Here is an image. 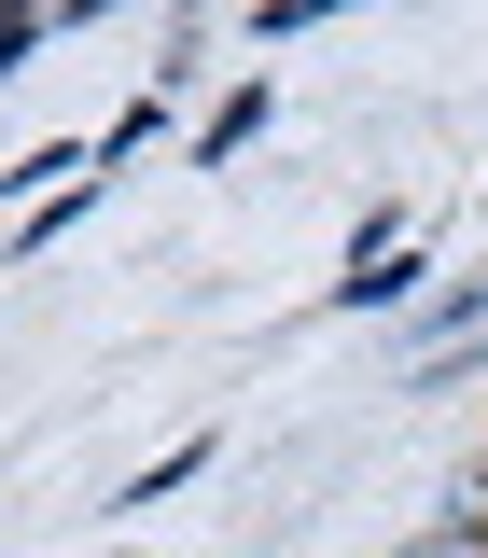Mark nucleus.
Returning a JSON list of instances; mask_svg holds the SVG:
<instances>
[{
	"label": "nucleus",
	"mask_w": 488,
	"mask_h": 558,
	"mask_svg": "<svg viewBox=\"0 0 488 558\" xmlns=\"http://www.w3.org/2000/svg\"><path fill=\"white\" fill-rule=\"evenodd\" d=\"M418 279H432L418 252H377V266H349V279H335V307H349V322H377V307H405Z\"/></svg>",
	"instance_id": "obj_1"
},
{
	"label": "nucleus",
	"mask_w": 488,
	"mask_h": 558,
	"mask_svg": "<svg viewBox=\"0 0 488 558\" xmlns=\"http://www.w3.org/2000/svg\"><path fill=\"white\" fill-rule=\"evenodd\" d=\"M266 112H279L266 84H237V98H223V112L196 126V168H223V154H252V140H266Z\"/></svg>",
	"instance_id": "obj_2"
},
{
	"label": "nucleus",
	"mask_w": 488,
	"mask_h": 558,
	"mask_svg": "<svg viewBox=\"0 0 488 558\" xmlns=\"http://www.w3.org/2000/svg\"><path fill=\"white\" fill-rule=\"evenodd\" d=\"M42 43H57V14H28V0H0V84H14V70L42 57Z\"/></svg>",
	"instance_id": "obj_3"
},
{
	"label": "nucleus",
	"mask_w": 488,
	"mask_h": 558,
	"mask_svg": "<svg viewBox=\"0 0 488 558\" xmlns=\"http://www.w3.org/2000/svg\"><path fill=\"white\" fill-rule=\"evenodd\" d=\"M475 488H488V461H475Z\"/></svg>",
	"instance_id": "obj_4"
}]
</instances>
